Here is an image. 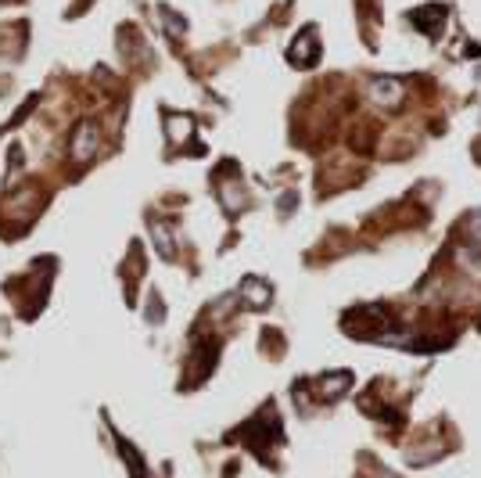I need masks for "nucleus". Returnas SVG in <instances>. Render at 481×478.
Wrapping results in <instances>:
<instances>
[{"instance_id": "3", "label": "nucleus", "mask_w": 481, "mask_h": 478, "mask_svg": "<svg viewBox=\"0 0 481 478\" xmlns=\"http://www.w3.org/2000/svg\"><path fill=\"white\" fill-rule=\"evenodd\" d=\"M155 237H158V248H162V255H165V259H172V241H169V234H165V227H162V223L155 227Z\"/></svg>"}, {"instance_id": "2", "label": "nucleus", "mask_w": 481, "mask_h": 478, "mask_svg": "<svg viewBox=\"0 0 481 478\" xmlns=\"http://www.w3.org/2000/svg\"><path fill=\"white\" fill-rule=\"evenodd\" d=\"M399 94H402V91H399V83H395V79H377V83H374V98L384 101V105L399 101Z\"/></svg>"}, {"instance_id": "1", "label": "nucleus", "mask_w": 481, "mask_h": 478, "mask_svg": "<svg viewBox=\"0 0 481 478\" xmlns=\"http://www.w3.org/2000/svg\"><path fill=\"white\" fill-rule=\"evenodd\" d=\"M97 147H101V130H97V123H79L76 133H72V162H76V166H86L90 159L97 155Z\"/></svg>"}]
</instances>
